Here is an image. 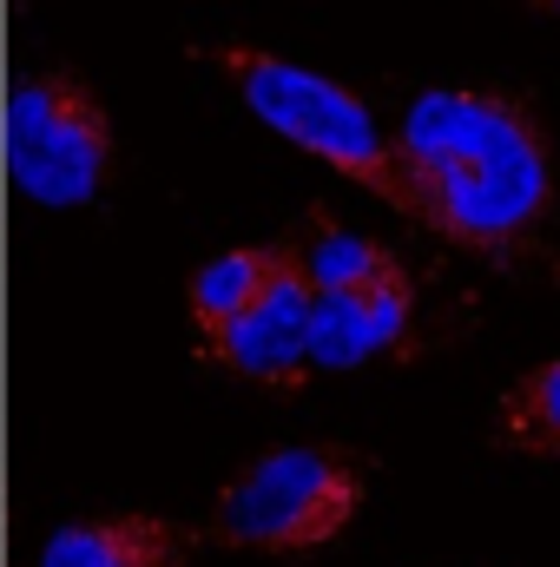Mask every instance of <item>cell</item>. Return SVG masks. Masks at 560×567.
<instances>
[{
  "label": "cell",
  "mask_w": 560,
  "mask_h": 567,
  "mask_svg": "<svg viewBox=\"0 0 560 567\" xmlns=\"http://www.w3.org/2000/svg\"><path fill=\"white\" fill-rule=\"evenodd\" d=\"M310 303H317V290L303 278V265L290 258L278 278L265 284V297H251L231 323H218L205 337V350L225 370H238L265 390H303L310 383Z\"/></svg>",
  "instance_id": "5b68a950"
},
{
  "label": "cell",
  "mask_w": 560,
  "mask_h": 567,
  "mask_svg": "<svg viewBox=\"0 0 560 567\" xmlns=\"http://www.w3.org/2000/svg\"><path fill=\"white\" fill-rule=\"evenodd\" d=\"M495 429L521 455H560V357L541 363V370H528V377H515L501 390Z\"/></svg>",
  "instance_id": "30bf717a"
},
{
  "label": "cell",
  "mask_w": 560,
  "mask_h": 567,
  "mask_svg": "<svg viewBox=\"0 0 560 567\" xmlns=\"http://www.w3.org/2000/svg\"><path fill=\"white\" fill-rule=\"evenodd\" d=\"M7 178L46 212H80L113 178V120L73 73H33L7 100Z\"/></svg>",
  "instance_id": "277c9868"
},
{
  "label": "cell",
  "mask_w": 560,
  "mask_h": 567,
  "mask_svg": "<svg viewBox=\"0 0 560 567\" xmlns=\"http://www.w3.org/2000/svg\"><path fill=\"white\" fill-rule=\"evenodd\" d=\"M40 567H185V535L158 515H106L46 535Z\"/></svg>",
  "instance_id": "52a82bcc"
},
{
  "label": "cell",
  "mask_w": 560,
  "mask_h": 567,
  "mask_svg": "<svg viewBox=\"0 0 560 567\" xmlns=\"http://www.w3.org/2000/svg\"><path fill=\"white\" fill-rule=\"evenodd\" d=\"M297 265H303L310 290H363V284H383L403 271L383 245H370L363 231H343L330 212H310V231L297 238Z\"/></svg>",
  "instance_id": "9c48e42d"
},
{
  "label": "cell",
  "mask_w": 560,
  "mask_h": 567,
  "mask_svg": "<svg viewBox=\"0 0 560 567\" xmlns=\"http://www.w3.org/2000/svg\"><path fill=\"white\" fill-rule=\"evenodd\" d=\"M363 508V475L317 442H290L258 455L211 515V535L225 548H258V555H303L330 548Z\"/></svg>",
  "instance_id": "3957f363"
},
{
  "label": "cell",
  "mask_w": 560,
  "mask_h": 567,
  "mask_svg": "<svg viewBox=\"0 0 560 567\" xmlns=\"http://www.w3.org/2000/svg\"><path fill=\"white\" fill-rule=\"evenodd\" d=\"M416 323V284L409 271L363 290H317L310 303V370H363L376 357H396Z\"/></svg>",
  "instance_id": "8992f818"
},
{
  "label": "cell",
  "mask_w": 560,
  "mask_h": 567,
  "mask_svg": "<svg viewBox=\"0 0 560 567\" xmlns=\"http://www.w3.org/2000/svg\"><path fill=\"white\" fill-rule=\"evenodd\" d=\"M290 258H297L290 245H238V251L211 258V265L191 278V323H198V337H211V330L231 323L251 297H265V284L278 278Z\"/></svg>",
  "instance_id": "ba28073f"
},
{
  "label": "cell",
  "mask_w": 560,
  "mask_h": 567,
  "mask_svg": "<svg viewBox=\"0 0 560 567\" xmlns=\"http://www.w3.org/2000/svg\"><path fill=\"white\" fill-rule=\"evenodd\" d=\"M528 7H541V13H554L560 20V0H528Z\"/></svg>",
  "instance_id": "8fae6325"
},
{
  "label": "cell",
  "mask_w": 560,
  "mask_h": 567,
  "mask_svg": "<svg viewBox=\"0 0 560 567\" xmlns=\"http://www.w3.org/2000/svg\"><path fill=\"white\" fill-rule=\"evenodd\" d=\"M211 66L238 86V100L278 133L297 152L323 158L336 178L363 185L370 198H383L390 212L409 218V178H403V158H396V140L376 126V113L330 73H310L283 53H265V47H218Z\"/></svg>",
  "instance_id": "7a4b0ae2"
},
{
  "label": "cell",
  "mask_w": 560,
  "mask_h": 567,
  "mask_svg": "<svg viewBox=\"0 0 560 567\" xmlns=\"http://www.w3.org/2000/svg\"><path fill=\"white\" fill-rule=\"evenodd\" d=\"M396 158L409 178V218L488 265L528 258L554 218V145L508 93H416L396 126Z\"/></svg>",
  "instance_id": "6da1fadb"
}]
</instances>
